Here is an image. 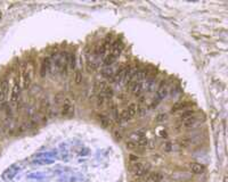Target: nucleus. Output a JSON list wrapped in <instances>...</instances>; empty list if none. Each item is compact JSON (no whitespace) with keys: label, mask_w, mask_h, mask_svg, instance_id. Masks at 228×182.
Here are the masks:
<instances>
[{"label":"nucleus","mask_w":228,"mask_h":182,"mask_svg":"<svg viewBox=\"0 0 228 182\" xmlns=\"http://www.w3.org/2000/svg\"><path fill=\"white\" fill-rule=\"evenodd\" d=\"M129 159H130V162H132V163H137L139 161V157L137 155H135V154H130V155H129Z\"/></svg>","instance_id":"nucleus-22"},{"label":"nucleus","mask_w":228,"mask_h":182,"mask_svg":"<svg viewBox=\"0 0 228 182\" xmlns=\"http://www.w3.org/2000/svg\"><path fill=\"white\" fill-rule=\"evenodd\" d=\"M166 114H160V115H158V116H156L155 121H156V122H163V121H166Z\"/></svg>","instance_id":"nucleus-23"},{"label":"nucleus","mask_w":228,"mask_h":182,"mask_svg":"<svg viewBox=\"0 0 228 182\" xmlns=\"http://www.w3.org/2000/svg\"><path fill=\"white\" fill-rule=\"evenodd\" d=\"M21 89H22L21 79L16 78L15 82H14V85H13V89H12V91H10V104H12L13 107H17V105H18Z\"/></svg>","instance_id":"nucleus-2"},{"label":"nucleus","mask_w":228,"mask_h":182,"mask_svg":"<svg viewBox=\"0 0 228 182\" xmlns=\"http://www.w3.org/2000/svg\"><path fill=\"white\" fill-rule=\"evenodd\" d=\"M190 167L192 173H194V174H201V173H203V171H204V167L202 166L200 163H192L190 165Z\"/></svg>","instance_id":"nucleus-9"},{"label":"nucleus","mask_w":228,"mask_h":182,"mask_svg":"<svg viewBox=\"0 0 228 182\" xmlns=\"http://www.w3.org/2000/svg\"><path fill=\"white\" fill-rule=\"evenodd\" d=\"M98 121H99V123H101L102 126H104V128H110V126H112V124H113L112 118H110V117L106 116V115H99V116H98Z\"/></svg>","instance_id":"nucleus-8"},{"label":"nucleus","mask_w":228,"mask_h":182,"mask_svg":"<svg viewBox=\"0 0 228 182\" xmlns=\"http://www.w3.org/2000/svg\"><path fill=\"white\" fill-rule=\"evenodd\" d=\"M126 146H127V148H128V149H130V150H135V149H137V148H138V145H137L135 141H132V140H129V141H127Z\"/></svg>","instance_id":"nucleus-20"},{"label":"nucleus","mask_w":228,"mask_h":182,"mask_svg":"<svg viewBox=\"0 0 228 182\" xmlns=\"http://www.w3.org/2000/svg\"><path fill=\"white\" fill-rule=\"evenodd\" d=\"M51 67H53V60L50 59V57L45 58L41 63V66H40V75L41 76L47 75L51 71Z\"/></svg>","instance_id":"nucleus-5"},{"label":"nucleus","mask_w":228,"mask_h":182,"mask_svg":"<svg viewBox=\"0 0 228 182\" xmlns=\"http://www.w3.org/2000/svg\"><path fill=\"white\" fill-rule=\"evenodd\" d=\"M143 90V83L142 82H134V84L131 87V91L135 96H140Z\"/></svg>","instance_id":"nucleus-10"},{"label":"nucleus","mask_w":228,"mask_h":182,"mask_svg":"<svg viewBox=\"0 0 228 182\" xmlns=\"http://www.w3.org/2000/svg\"><path fill=\"white\" fill-rule=\"evenodd\" d=\"M162 149L166 153H169V151L172 150V143L170 142V141H166V142L163 143V146H162Z\"/></svg>","instance_id":"nucleus-21"},{"label":"nucleus","mask_w":228,"mask_h":182,"mask_svg":"<svg viewBox=\"0 0 228 182\" xmlns=\"http://www.w3.org/2000/svg\"><path fill=\"white\" fill-rule=\"evenodd\" d=\"M113 74H114V72H113V70L111 67H105L104 70H103V72H102V75L105 76L106 79H108V80H111L113 78Z\"/></svg>","instance_id":"nucleus-13"},{"label":"nucleus","mask_w":228,"mask_h":182,"mask_svg":"<svg viewBox=\"0 0 228 182\" xmlns=\"http://www.w3.org/2000/svg\"><path fill=\"white\" fill-rule=\"evenodd\" d=\"M132 171L137 178H142V176H145V175L148 173L150 171V165H146L145 163H134L132 164Z\"/></svg>","instance_id":"nucleus-4"},{"label":"nucleus","mask_w":228,"mask_h":182,"mask_svg":"<svg viewBox=\"0 0 228 182\" xmlns=\"http://www.w3.org/2000/svg\"><path fill=\"white\" fill-rule=\"evenodd\" d=\"M126 112L129 114V116L131 117H134L136 115V113H137V110H138V107H137V105L136 104H130L129 106H128V108L127 109H124Z\"/></svg>","instance_id":"nucleus-12"},{"label":"nucleus","mask_w":228,"mask_h":182,"mask_svg":"<svg viewBox=\"0 0 228 182\" xmlns=\"http://www.w3.org/2000/svg\"><path fill=\"white\" fill-rule=\"evenodd\" d=\"M75 65H77V58H75V55L70 54V70H74L75 68Z\"/></svg>","instance_id":"nucleus-17"},{"label":"nucleus","mask_w":228,"mask_h":182,"mask_svg":"<svg viewBox=\"0 0 228 182\" xmlns=\"http://www.w3.org/2000/svg\"><path fill=\"white\" fill-rule=\"evenodd\" d=\"M144 101H145V98H144V97H140V99H139V104H143Z\"/></svg>","instance_id":"nucleus-24"},{"label":"nucleus","mask_w":228,"mask_h":182,"mask_svg":"<svg viewBox=\"0 0 228 182\" xmlns=\"http://www.w3.org/2000/svg\"><path fill=\"white\" fill-rule=\"evenodd\" d=\"M19 72H21V85L23 88L30 87L34 75V66L31 63H22Z\"/></svg>","instance_id":"nucleus-1"},{"label":"nucleus","mask_w":228,"mask_h":182,"mask_svg":"<svg viewBox=\"0 0 228 182\" xmlns=\"http://www.w3.org/2000/svg\"><path fill=\"white\" fill-rule=\"evenodd\" d=\"M168 95V88H166V81H161L160 85L158 88V91H156V97L161 100V99H164Z\"/></svg>","instance_id":"nucleus-7"},{"label":"nucleus","mask_w":228,"mask_h":182,"mask_svg":"<svg viewBox=\"0 0 228 182\" xmlns=\"http://www.w3.org/2000/svg\"><path fill=\"white\" fill-rule=\"evenodd\" d=\"M163 180V175L160 172H148L145 175L146 182H161Z\"/></svg>","instance_id":"nucleus-6"},{"label":"nucleus","mask_w":228,"mask_h":182,"mask_svg":"<svg viewBox=\"0 0 228 182\" xmlns=\"http://www.w3.org/2000/svg\"><path fill=\"white\" fill-rule=\"evenodd\" d=\"M74 113V106L70 98L63 99L62 106H61V114L64 117H71Z\"/></svg>","instance_id":"nucleus-3"},{"label":"nucleus","mask_w":228,"mask_h":182,"mask_svg":"<svg viewBox=\"0 0 228 182\" xmlns=\"http://www.w3.org/2000/svg\"><path fill=\"white\" fill-rule=\"evenodd\" d=\"M106 100H107V98L105 97L104 93H98V96H97V103H98V105H104L105 103H106Z\"/></svg>","instance_id":"nucleus-19"},{"label":"nucleus","mask_w":228,"mask_h":182,"mask_svg":"<svg viewBox=\"0 0 228 182\" xmlns=\"http://www.w3.org/2000/svg\"><path fill=\"white\" fill-rule=\"evenodd\" d=\"M188 105L187 104H182V103H178V104H174L172 106V112H177V110H180V109L186 108Z\"/></svg>","instance_id":"nucleus-18"},{"label":"nucleus","mask_w":228,"mask_h":182,"mask_svg":"<svg viewBox=\"0 0 228 182\" xmlns=\"http://www.w3.org/2000/svg\"><path fill=\"white\" fill-rule=\"evenodd\" d=\"M195 122H196V118H195V116H190V117H188V118H185V120L180 121V124H182V126L190 128V126H192V125H194V124H195Z\"/></svg>","instance_id":"nucleus-11"},{"label":"nucleus","mask_w":228,"mask_h":182,"mask_svg":"<svg viewBox=\"0 0 228 182\" xmlns=\"http://www.w3.org/2000/svg\"><path fill=\"white\" fill-rule=\"evenodd\" d=\"M190 116H194V110L193 109H186V110H184V112L180 114V121L182 120H185V118H188V117Z\"/></svg>","instance_id":"nucleus-14"},{"label":"nucleus","mask_w":228,"mask_h":182,"mask_svg":"<svg viewBox=\"0 0 228 182\" xmlns=\"http://www.w3.org/2000/svg\"><path fill=\"white\" fill-rule=\"evenodd\" d=\"M101 93H104L105 97L107 98V99H111V98L113 97V89L111 88V87H106V88L104 89V91Z\"/></svg>","instance_id":"nucleus-15"},{"label":"nucleus","mask_w":228,"mask_h":182,"mask_svg":"<svg viewBox=\"0 0 228 182\" xmlns=\"http://www.w3.org/2000/svg\"><path fill=\"white\" fill-rule=\"evenodd\" d=\"M82 82V73L80 71H77L74 73V83L75 84H80Z\"/></svg>","instance_id":"nucleus-16"}]
</instances>
